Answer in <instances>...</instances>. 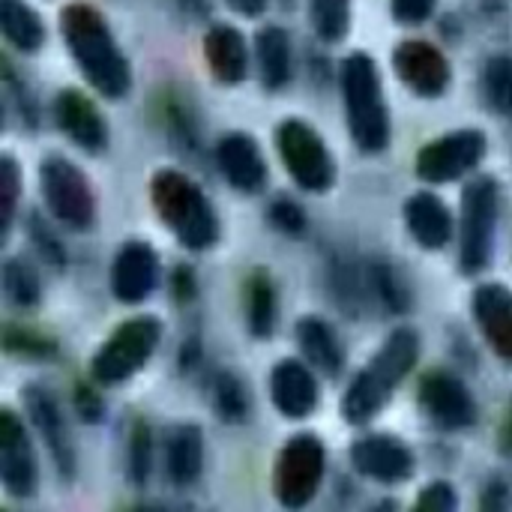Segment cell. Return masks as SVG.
<instances>
[{
    "label": "cell",
    "instance_id": "cell-1",
    "mask_svg": "<svg viewBox=\"0 0 512 512\" xmlns=\"http://www.w3.org/2000/svg\"><path fill=\"white\" fill-rule=\"evenodd\" d=\"M60 33L75 66L96 93L105 99H123L132 90L129 57L117 45L105 15L96 6L84 0L66 3L60 12Z\"/></svg>",
    "mask_w": 512,
    "mask_h": 512
},
{
    "label": "cell",
    "instance_id": "cell-2",
    "mask_svg": "<svg viewBox=\"0 0 512 512\" xmlns=\"http://www.w3.org/2000/svg\"><path fill=\"white\" fill-rule=\"evenodd\" d=\"M417 357H420V336L408 327L393 330L390 339L378 348V354L351 381L342 399V417L354 426H363L372 417H378L390 402V396L399 390V384L411 375Z\"/></svg>",
    "mask_w": 512,
    "mask_h": 512
},
{
    "label": "cell",
    "instance_id": "cell-3",
    "mask_svg": "<svg viewBox=\"0 0 512 512\" xmlns=\"http://www.w3.org/2000/svg\"><path fill=\"white\" fill-rule=\"evenodd\" d=\"M150 201L165 228L192 252L219 240V216L201 186L177 168H162L150 180Z\"/></svg>",
    "mask_w": 512,
    "mask_h": 512
},
{
    "label": "cell",
    "instance_id": "cell-4",
    "mask_svg": "<svg viewBox=\"0 0 512 512\" xmlns=\"http://www.w3.org/2000/svg\"><path fill=\"white\" fill-rule=\"evenodd\" d=\"M348 129L363 153H381L390 144V111L378 63L366 51H354L339 69Z\"/></svg>",
    "mask_w": 512,
    "mask_h": 512
},
{
    "label": "cell",
    "instance_id": "cell-5",
    "mask_svg": "<svg viewBox=\"0 0 512 512\" xmlns=\"http://www.w3.org/2000/svg\"><path fill=\"white\" fill-rule=\"evenodd\" d=\"M501 219V183L492 174L474 177L462 192V270L477 276L489 267L495 255Z\"/></svg>",
    "mask_w": 512,
    "mask_h": 512
},
{
    "label": "cell",
    "instance_id": "cell-6",
    "mask_svg": "<svg viewBox=\"0 0 512 512\" xmlns=\"http://www.w3.org/2000/svg\"><path fill=\"white\" fill-rule=\"evenodd\" d=\"M159 339H162L159 318L138 315V318L123 321L111 333V339L96 351L93 378L105 387H117V384L129 381L132 375H138L147 366V360L159 348Z\"/></svg>",
    "mask_w": 512,
    "mask_h": 512
},
{
    "label": "cell",
    "instance_id": "cell-7",
    "mask_svg": "<svg viewBox=\"0 0 512 512\" xmlns=\"http://www.w3.org/2000/svg\"><path fill=\"white\" fill-rule=\"evenodd\" d=\"M279 156L294 177V183L306 192H327L336 183V159L318 129L300 117H288L276 129Z\"/></svg>",
    "mask_w": 512,
    "mask_h": 512
},
{
    "label": "cell",
    "instance_id": "cell-8",
    "mask_svg": "<svg viewBox=\"0 0 512 512\" xmlns=\"http://www.w3.org/2000/svg\"><path fill=\"white\" fill-rule=\"evenodd\" d=\"M39 186L51 216L69 228H90L96 219V198L87 174L66 156H45L39 165Z\"/></svg>",
    "mask_w": 512,
    "mask_h": 512
},
{
    "label": "cell",
    "instance_id": "cell-9",
    "mask_svg": "<svg viewBox=\"0 0 512 512\" xmlns=\"http://www.w3.org/2000/svg\"><path fill=\"white\" fill-rule=\"evenodd\" d=\"M324 465H327L324 444L309 432L294 435L285 444L279 465H276V498H279V504L291 512L309 507L321 489Z\"/></svg>",
    "mask_w": 512,
    "mask_h": 512
},
{
    "label": "cell",
    "instance_id": "cell-10",
    "mask_svg": "<svg viewBox=\"0 0 512 512\" xmlns=\"http://www.w3.org/2000/svg\"><path fill=\"white\" fill-rule=\"evenodd\" d=\"M489 150V138L483 129L465 126L456 132H447L435 141H429L417 153V174L426 183H453L465 174H471Z\"/></svg>",
    "mask_w": 512,
    "mask_h": 512
},
{
    "label": "cell",
    "instance_id": "cell-11",
    "mask_svg": "<svg viewBox=\"0 0 512 512\" xmlns=\"http://www.w3.org/2000/svg\"><path fill=\"white\" fill-rule=\"evenodd\" d=\"M393 69H396L399 81L423 99L444 96L453 81V66H450L447 54L426 39L399 42L393 51Z\"/></svg>",
    "mask_w": 512,
    "mask_h": 512
},
{
    "label": "cell",
    "instance_id": "cell-12",
    "mask_svg": "<svg viewBox=\"0 0 512 512\" xmlns=\"http://www.w3.org/2000/svg\"><path fill=\"white\" fill-rule=\"evenodd\" d=\"M0 486L12 498H30L39 486L30 435L12 411H0Z\"/></svg>",
    "mask_w": 512,
    "mask_h": 512
},
{
    "label": "cell",
    "instance_id": "cell-13",
    "mask_svg": "<svg viewBox=\"0 0 512 512\" xmlns=\"http://www.w3.org/2000/svg\"><path fill=\"white\" fill-rule=\"evenodd\" d=\"M420 402L444 429H471L477 423V402L471 390L450 372H429L420 384Z\"/></svg>",
    "mask_w": 512,
    "mask_h": 512
},
{
    "label": "cell",
    "instance_id": "cell-14",
    "mask_svg": "<svg viewBox=\"0 0 512 512\" xmlns=\"http://www.w3.org/2000/svg\"><path fill=\"white\" fill-rule=\"evenodd\" d=\"M354 468L378 483H405L414 474V453L405 441L393 435H366L351 447Z\"/></svg>",
    "mask_w": 512,
    "mask_h": 512
},
{
    "label": "cell",
    "instance_id": "cell-15",
    "mask_svg": "<svg viewBox=\"0 0 512 512\" xmlns=\"http://www.w3.org/2000/svg\"><path fill=\"white\" fill-rule=\"evenodd\" d=\"M54 120L63 135L87 153H102L108 147V123L96 102L75 87H66L54 99Z\"/></svg>",
    "mask_w": 512,
    "mask_h": 512
},
{
    "label": "cell",
    "instance_id": "cell-16",
    "mask_svg": "<svg viewBox=\"0 0 512 512\" xmlns=\"http://www.w3.org/2000/svg\"><path fill=\"white\" fill-rule=\"evenodd\" d=\"M159 279V255L153 246L141 240H129L120 246L114 267H111V291L120 303H141L153 294Z\"/></svg>",
    "mask_w": 512,
    "mask_h": 512
},
{
    "label": "cell",
    "instance_id": "cell-17",
    "mask_svg": "<svg viewBox=\"0 0 512 512\" xmlns=\"http://www.w3.org/2000/svg\"><path fill=\"white\" fill-rule=\"evenodd\" d=\"M216 162L225 180L240 192H261L267 183V162L258 141L246 132H231L216 144Z\"/></svg>",
    "mask_w": 512,
    "mask_h": 512
},
{
    "label": "cell",
    "instance_id": "cell-18",
    "mask_svg": "<svg viewBox=\"0 0 512 512\" xmlns=\"http://www.w3.org/2000/svg\"><path fill=\"white\" fill-rule=\"evenodd\" d=\"M318 381L300 360H282L270 372V399L288 420H303L318 408Z\"/></svg>",
    "mask_w": 512,
    "mask_h": 512
},
{
    "label": "cell",
    "instance_id": "cell-19",
    "mask_svg": "<svg viewBox=\"0 0 512 512\" xmlns=\"http://www.w3.org/2000/svg\"><path fill=\"white\" fill-rule=\"evenodd\" d=\"M204 57L219 84H243L249 75V42L234 24H213L204 36Z\"/></svg>",
    "mask_w": 512,
    "mask_h": 512
},
{
    "label": "cell",
    "instance_id": "cell-20",
    "mask_svg": "<svg viewBox=\"0 0 512 512\" xmlns=\"http://www.w3.org/2000/svg\"><path fill=\"white\" fill-rule=\"evenodd\" d=\"M474 315L486 336V342L495 348L501 360L512 357V294L507 285L489 282L480 285L474 294Z\"/></svg>",
    "mask_w": 512,
    "mask_h": 512
},
{
    "label": "cell",
    "instance_id": "cell-21",
    "mask_svg": "<svg viewBox=\"0 0 512 512\" xmlns=\"http://www.w3.org/2000/svg\"><path fill=\"white\" fill-rule=\"evenodd\" d=\"M24 405H27V414H30L36 432H39L42 441L48 444V450H51L57 468H60L66 477H72V471H75V450H72L66 423H63V417H60L54 399H51L45 390H39V387H27V390H24Z\"/></svg>",
    "mask_w": 512,
    "mask_h": 512
},
{
    "label": "cell",
    "instance_id": "cell-22",
    "mask_svg": "<svg viewBox=\"0 0 512 512\" xmlns=\"http://www.w3.org/2000/svg\"><path fill=\"white\" fill-rule=\"evenodd\" d=\"M405 225L423 249H444L453 240L450 207L435 192H414L405 201Z\"/></svg>",
    "mask_w": 512,
    "mask_h": 512
},
{
    "label": "cell",
    "instance_id": "cell-23",
    "mask_svg": "<svg viewBox=\"0 0 512 512\" xmlns=\"http://www.w3.org/2000/svg\"><path fill=\"white\" fill-rule=\"evenodd\" d=\"M255 57H258V72L261 84L267 90H282L291 81L294 69V54H291V36L279 24H267L255 36Z\"/></svg>",
    "mask_w": 512,
    "mask_h": 512
},
{
    "label": "cell",
    "instance_id": "cell-24",
    "mask_svg": "<svg viewBox=\"0 0 512 512\" xmlns=\"http://www.w3.org/2000/svg\"><path fill=\"white\" fill-rule=\"evenodd\" d=\"M297 342L303 348V357L321 369L324 375H339L342 372V363H345V354H342V345L333 333V327L321 318H300L297 321Z\"/></svg>",
    "mask_w": 512,
    "mask_h": 512
},
{
    "label": "cell",
    "instance_id": "cell-25",
    "mask_svg": "<svg viewBox=\"0 0 512 512\" xmlns=\"http://www.w3.org/2000/svg\"><path fill=\"white\" fill-rule=\"evenodd\" d=\"M0 36L12 48L33 54L45 45L42 15L24 0H0Z\"/></svg>",
    "mask_w": 512,
    "mask_h": 512
},
{
    "label": "cell",
    "instance_id": "cell-26",
    "mask_svg": "<svg viewBox=\"0 0 512 512\" xmlns=\"http://www.w3.org/2000/svg\"><path fill=\"white\" fill-rule=\"evenodd\" d=\"M204 468V435L198 426H177L168 438V477L177 486H192Z\"/></svg>",
    "mask_w": 512,
    "mask_h": 512
},
{
    "label": "cell",
    "instance_id": "cell-27",
    "mask_svg": "<svg viewBox=\"0 0 512 512\" xmlns=\"http://www.w3.org/2000/svg\"><path fill=\"white\" fill-rule=\"evenodd\" d=\"M246 321L255 339H270L279 321L276 285L264 270H255L246 282Z\"/></svg>",
    "mask_w": 512,
    "mask_h": 512
},
{
    "label": "cell",
    "instance_id": "cell-28",
    "mask_svg": "<svg viewBox=\"0 0 512 512\" xmlns=\"http://www.w3.org/2000/svg\"><path fill=\"white\" fill-rule=\"evenodd\" d=\"M309 15L324 42H342L351 27V0H309Z\"/></svg>",
    "mask_w": 512,
    "mask_h": 512
},
{
    "label": "cell",
    "instance_id": "cell-29",
    "mask_svg": "<svg viewBox=\"0 0 512 512\" xmlns=\"http://www.w3.org/2000/svg\"><path fill=\"white\" fill-rule=\"evenodd\" d=\"M21 162L12 153H0V246L9 237L18 201H21Z\"/></svg>",
    "mask_w": 512,
    "mask_h": 512
},
{
    "label": "cell",
    "instance_id": "cell-30",
    "mask_svg": "<svg viewBox=\"0 0 512 512\" xmlns=\"http://www.w3.org/2000/svg\"><path fill=\"white\" fill-rule=\"evenodd\" d=\"M0 282L18 306H36L39 303V276L21 258L0 264Z\"/></svg>",
    "mask_w": 512,
    "mask_h": 512
},
{
    "label": "cell",
    "instance_id": "cell-31",
    "mask_svg": "<svg viewBox=\"0 0 512 512\" xmlns=\"http://www.w3.org/2000/svg\"><path fill=\"white\" fill-rule=\"evenodd\" d=\"M483 90H486V99L489 105L498 111V114H510L512 105V63L510 57L498 54L486 63L483 69Z\"/></svg>",
    "mask_w": 512,
    "mask_h": 512
},
{
    "label": "cell",
    "instance_id": "cell-32",
    "mask_svg": "<svg viewBox=\"0 0 512 512\" xmlns=\"http://www.w3.org/2000/svg\"><path fill=\"white\" fill-rule=\"evenodd\" d=\"M216 408L225 420L231 423H240L249 411V399H246V390L243 384L234 378V375H219L216 381Z\"/></svg>",
    "mask_w": 512,
    "mask_h": 512
},
{
    "label": "cell",
    "instance_id": "cell-33",
    "mask_svg": "<svg viewBox=\"0 0 512 512\" xmlns=\"http://www.w3.org/2000/svg\"><path fill=\"white\" fill-rule=\"evenodd\" d=\"M153 468V438L144 423H135V432L129 438V477L132 483H144Z\"/></svg>",
    "mask_w": 512,
    "mask_h": 512
},
{
    "label": "cell",
    "instance_id": "cell-34",
    "mask_svg": "<svg viewBox=\"0 0 512 512\" xmlns=\"http://www.w3.org/2000/svg\"><path fill=\"white\" fill-rule=\"evenodd\" d=\"M372 285L378 288L381 300L393 309V312H405L408 303H411V294L405 288V282L399 279L396 270H390L387 264H375L372 267Z\"/></svg>",
    "mask_w": 512,
    "mask_h": 512
},
{
    "label": "cell",
    "instance_id": "cell-35",
    "mask_svg": "<svg viewBox=\"0 0 512 512\" xmlns=\"http://www.w3.org/2000/svg\"><path fill=\"white\" fill-rule=\"evenodd\" d=\"M411 512H459V495L450 483L438 480L432 486H426L414 504Z\"/></svg>",
    "mask_w": 512,
    "mask_h": 512
},
{
    "label": "cell",
    "instance_id": "cell-36",
    "mask_svg": "<svg viewBox=\"0 0 512 512\" xmlns=\"http://www.w3.org/2000/svg\"><path fill=\"white\" fill-rule=\"evenodd\" d=\"M0 345L9 348V351H18V354H30V357H42V354H51V345L42 342L39 336L33 333H24V330H3L0 333Z\"/></svg>",
    "mask_w": 512,
    "mask_h": 512
},
{
    "label": "cell",
    "instance_id": "cell-37",
    "mask_svg": "<svg viewBox=\"0 0 512 512\" xmlns=\"http://www.w3.org/2000/svg\"><path fill=\"white\" fill-rule=\"evenodd\" d=\"M435 3L438 0H390V15L399 21V24H423L432 12H435Z\"/></svg>",
    "mask_w": 512,
    "mask_h": 512
},
{
    "label": "cell",
    "instance_id": "cell-38",
    "mask_svg": "<svg viewBox=\"0 0 512 512\" xmlns=\"http://www.w3.org/2000/svg\"><path fill=\"white\" fill-rule=\"evenodd\" d=\"M270 219H273V225L282 228L285 234H300V231L306 228L303 207L294 204V201H288V198H282V201H276V204L270 207Z\"/></svg>",
    "mask_w": 512,
    "mask_h": 512
},
{
    "label": "cell",
    "instance_id": "cell-39",
    "mask_svg": "<svg viewBox=\"0 0 512 512\" xmlns=\"http://www.w3.org/2000/svg\"><path fill=\"white\" fill-rule=\"evenodd\" d=\"M75 405H78L81 420H87V423H96V420L102 417V402H99V396H96V390H93L90 384H78V390H75Z\"/></svg>",
    "mask_w": 512,
    "mask_h": 512
},
{
    "label": "cell",
    "instance_id": "cell-40",
    "mask_svg": "<svg viewBox=\"0 0 512 512\" xmlns=\"http://www.w3.org/2000/svg\"><path fill=\"white\" fill-rule=\"evenodd\" d=\"M480 512H510V495L504 483H489L483 498H480Z\"/></svg>",
    "mask_w": 512,
    "mask_h": 512
},
{
    "label": "cell",
    "instance_id": "cell-41",
    "mask_svg": "<svg viewBox=\"0 0 512 512\" xmlns=\"http://www.w3.org/2000/svg\"><path fill=\"white\" fill-rule=\"evenodd\" d=\"M234 12L246 15V18H258L267 9V0H225Z\"/></svg>",
    "mask_w": 512,
    "mask_h": 512
},
{
    "label": "cell",
    "instance_id": "cell-42",
    "mask_svg": "<svg viewBox=\"0 0 512 512\" xmlns=\"http://www.w3.org/2000/svg\"><path fill=\"white\" fill-rule=\"evenodd\" d=\"M174 294L183 297V300H189V297L195 294V279H192L189 270H177V273H174Z\"/></svg>",
    "mask_w": 512,
    "mask_h": 512
},
{
    "label": "cell",
    "instance_id": "cell-43",
    "mask_svg": "<svg viewBox=\"0 0 512 512\" xmlns=\"http://www.w3.org/2000/svg\"><path fill=\"white\" fill-rule=\"evenodd\" d=\"M369 512H399V507H396V501H381V504H375Z\"/></svg>",
    "mask_w": 512,
    "mask_h": 512
},
{
    "label": "cell",
    "instance_id": "cell-44",
    "mask_svg": "<svg viewBox=\"0 0 512 512\" xmlns=\"http://www.w3.org/2000/svg\"><path fill=\"white\" fill-rule=\"evenodd\" d=\"M3 126H6V111H3V102H0V132H3Z\"/></svg>",
    "mask_w": 512,
    "mask_h": 512
},
{
    "label": "cell",
    "instance_id": "cell-45",
    "mask_svg": "<svg viewBox=\"0 0 512 512\" xmlns=\"http://www.w3.org/2000/svg\"><path fill=\"white\" fill-rule=\"evenodd\" d=\"M0 512H3V510H0Z\"/></svg>",
    "mask_w": 512,
    "mask_h": 512
}]
</instances>
